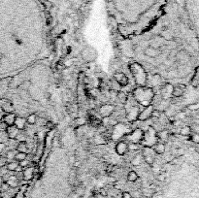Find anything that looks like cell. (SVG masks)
<instances>
[{
  "mask_svg": "<svg viewBox=\"0 0 199 198\" xmlns=\"http://www.w3.org/2000/svg\"><path fill=\"white\" fill-rule=\"evenodd\" d=\"M0 198H2V192L0 191Z\"/></svg>",
  "mask_w": 199,
  "mask_h": 198,
  "instance_id": "45",
  "label": "cell"
},
{
  "mask_svg": "<svg viewBox=\"0 0 199 198\" xmlns=\"http://www.w3.org/2000/svg\"><path fill=\"white\" fill-rule=\"evenodd\" d=\"M27 157V154L26 152H18L16 153V156H15V160H17L18 162H20L22 161V160H24V159H26Z\"/></svg>",
  "mask_w": 199,
  "mask_h": 198,
  "instance_id": "30",
  "label": "cell"
},
{
  "mask_svg": "<svg viewBox=\"0 0 199 198\" xmlns=\"http://www.w3.org/2000/svg\"><path fill=\"white\" fill-rule=\"evenodd\" d=\"M157 179L159 181H161V182H163V181H165V179H166V174L164 172H162V173H160V174L157 176Z\"/></svg>",
  "mask_w": 199,
  "mask_h": 198,
  "instance_id": "40",
  "label": "cell"
},
{
  "mask_svg": "<svg viewBox=\"0 0 199 198\" xmlns=\"http://www.w3.org/2000/svg\"><path fill=\"white\" fill-rule=\"evenodd\" d=\"M144 53H145V54L147 55V57H158V55L160 54V51H159V50L153 49V48H152L150 46H149L148 48H146Z\"/></svg>",
  "mask_w": 199,
  "mask_h": 198,
  "instance_id": "17",
  "label": "cell"
},
{
  "mask_svg": "<svg viewBox=\"0 0 199 198\" xmlns=\"http://www.w3.org/2000/svg\"><path fill=\"white\" fill-rule=\"evenodd\" d=\"M116 152L119 156H124L128 152V144L124 141L119 142L116 146Z\"/></svg>",
  "mask_w": 199,
  "mask_h": 198,
  "instance_id": "13",
  "label": "cell"
},
{
  "mask_svg": "<svg viewBox=\"0 0 199 198\" xmlns=\"http://www.w3.org/2000/svg\"><path fill=\"white\" fill-rule=\"evenodd\" d=\"M5 112H4V110L2 109V107L0 106V121H2L3 120V117H4V116H5Z\"/></svg>",
  "mask_w": 199,
  "mask_h": 198,
  "instance_id": "42",
  "label": "cell"
},
{
  "mask_svg": "<svg viewBox=\"0 0 199 198\" xmlns=\"http://www.w3.org/2000/svg\"><path fill=\"white\" fill-rule=\"evenodd\" d=\"M27 188V184H24L23 187L20 189V191L16 194V196H14L15 198H24V191H26Z\"/></svg>",
  "mask_w": 199,
  "mask_h": 198,
  "instance_id": "32",
  "label": "cell"
},
{
  "mask_svg": "<svg viewBox=\"0 0 199 198\" xmlns=\"http://www.w3.org/2000/svg\"><path fill=\"white\" fill-rule=\"evenodd\" d=\"M34 177V167L28 166L22 170V179L24 181H31Z\"/></svg>",
  "mask_w": 199,
  "mask_h": 198,
  "instance_id": "14",
  "label": "cell"
},
{
  "mask_svg": "<svg viewBox=\"0 0 199 198\" xmlns=\"http://www.w3.org/2000/svg\"><path fill=\"white\" fill-rule=\"evenodd\" d=\"M26 122L28 123V125H35L36 121H37V116L35 114H30L27 116L26 117Z\"/></svg>",
  "mask_w": 199,
  "mask_h": 198,
  "instance_id": "29",
  "label": "cell"
},
{
  "mask_svg": "<svg viewBox=\"0 0 199 198\" xmlns=\"http://www.w3.org/2000/svg\"><path fill=\"white\" fill-rule=\"evenodd\" d=\"M154 130H155L154 128L150 127L144 133V136H143V139L141 142L144 143L145 147H151L152 148L157 143V134Z\"/></svg>",
  "mask_w": 199,
  "mask_h": 198,
  "instance_id": "3",
  "label": "cell"
},
{
  "mask_svg": "<svg viewBox=\"0 0 199 198\" xmlns=\"http://www.w3.org/2000/svg\"><path fill=\"white\" fill-rule=\"evenodd\" d=\"M143 136H144V132L142 131V129L137 128L133 130L132 132H130L127 135V140L130 143H135V144H139L143 139Z\"/></svg>",
  "mask_w": 199,
  "mask_h": 198,
  "instance_id": "6",
  "label": "cell"
},
{
  "mask_svg": "<svg viewBox=\"0 0 199 198\" xmlns=\"http://www.w3.org/2000/svg\"><path fill=\"white\" fill-rule=\"evenodd\" d=\"M142 157H143L142 154H140V156H136L131 160V164H132L133 166H138V165H140L141 162H142Z\"/></svg>",
  "mask_w": 199,
  "mask_h": 198,
  "instance_id": "31",
  "label": "cell"
},
{
  "mask_svg": "<svg viewBox=\"0 0 199 198\" xmlns=\"http://www.w3.org/2000/svg\"><path fill=\"white\" fill-rule=\"evenodd\" d=\"M99 93H100V90H99L98 89H92L90 90V95L92 97H97L99 96Z\"/></svg>",
  "mask_w": 199,
  "mask_h": 198,
  "instance_id": "38",
  "label": "cell"
},
{
  "mask_svg": "<svg viewBox=\"0 0 199 198\" xmlns=\"http://www.w3.org/2000/svg\"><path fill=\"white\" fill-rule=\"evenodd\" d=\"M188 3L189 9L192 12V15L199 22V0H188Z\"/></svg>",
  "mask_w": 199,
  "mask_h": 198,
  "instance_id": "10",
  "label": "cell"
},
{
  "mask_svg": "<svg viewBox=\"0 0 199 198\" xmlns=\"http://www.w3.org/2000/svg\"><path fill=\"white\" fill-rule=\"evenodd\" d=\"M130 71H131L135 82L140 86H144L147 83V73L145 69L138 63H132L130 65Z\"/></svg>",
  "mask_w": 199,
  "mask_h": 198,
  "instance_id": "2",
  "label": "cell"
},
{
  "mask_svg": "<svg viewBox=\"0 0 199 198\" xmlns=\"http://www.w3.org/2000/svg\"><path fill=\"white\" fill-rule=\"evenodd\" d=\"M7 162H8V160L6 159L5 156H0V168H2V167L7 165Z\"/></svg>",
  "mask_w": 199,
  "mask_h": 198,
  "instance_id": "37",
  "label": "cell"
},
{
  "mask_svg": "<svg viewBox=\"0 0 199 198\" xmlns=\"http://www.w3.org/2000/svg\"><path fill=\"white\" fill-rule=\"evenodd\" d=\"M144 160L146 161V163L152 165L154 162V156H144Z\"/></svg>",
  "mask_w": 199,
  "mask_h": 198,
  "instance_id": "34",
  "label": "cell"
},
{
  "mask_svg": "<svg viewBox=\"0 0 199 198\" xmlns=\"http://www.w3.org/2000/svg\"><path fill=\"white\" fill-rule=\"evenodd\" d=\"M2 109L4 110V112L6 114H9V113H14V105L12 104L9 101H6L3 105H2Z\"/></svg>",
  "mask_w": 199,
  "mask_h": 198,
  "instance_id": "22",
  "label": "cell"
},
{
  "mask_svg": "<svg viewBox=\"0 0 199 198\" xmlns=\"http://www.w3.org/2000/svg\"><path fill=\"white\" fill-rule=\"evenodd\" d=\"M154 106L153 105H149V106H146L145 109L143 111H140V114H139V117H138V121H147L149 119H151L152 116H153V108Z\"/></svg>",
  "mask_w": 199,
  "mask_h": 198,
  "instance_id": "7",
  "label": "cell"
},
{
  "mask_svg": "<svg viewBox=\"0 0 199 198\" xmlns=\"http://www.w3.org/2000/svg\"><path fill=\"white\" fill-rule=\"evenodd\" d=\"M132 96L139 105L142 106H149L151 105L153 99L154 97L153 89L150 88H145V86H139L135 89L132 92Z\"/></svg>",
  "mask_w": 199,
  "mask_h": 198,
  "instance_id": "1",
  "label": "cell"
},
{
  "mask_svg": "<svg viewBox=\"0 0 199 198\" xmlns=\"http://www.w3.org/2000/svg\"><path fill=\"white\" fill-rule=\"evenodd\" d=\"M1 58H2V54H1V53H0V60H1Z\"/></svg>",
  "mask_w": 199,
  "mask_h": 198,
  "instance_id": "46",
  "label": "cell"
},
{
  "mask_svg": "<svg viewBox=\"0 0 199 198\" xmlns=\"http://www.w3.org/2000/svg\"><path fill=\"white\" fill-rule=\"evenodd\" d=\"M182 134H184V135H186V134H189V128L188 127H185V128H183L182 129Z\"/></svg>",
  "mask_w": 199,
  "mask_h": 198,
  "instance_id": "43",
  "label": "cell"
},
{
  "mask_svg": "<svg viewBox=\"0 0 199 198\" xmlns=\"http://www.w3.org/2000/svg\"><path fill=\"white\" fill-rule=\"evenodd\" d=\"M114 79H115L116 83L119 85H121V86H126L128 85V82H129L127 76L124 73H122V72H117V73H115Z\"/></svg>",
  "mask_w": 199,
  "mask_h": 198,
  "instance_id": "9",
  "label": "cell"
},
{
  "mask_svg": "<svg viewBox=\"0 0 199 198\" xmlns=\"http://www.w3.org/2000/svg\"><path fill=\"white\" fill-rule=\"evenodd\" d=\"M121 198H132V195L128 191H123L121 194Z\"/></svg>",
  "mask_w": 199,
  "mask_h": 198,
  "instance_id": "41",
  "label": "cell"
},
{
  "mask_svg": "<svg viewBox=\"0 0 199 198\" xmlns=\"http://www.w3.org/2000/svg\"><path fill=\"white\" fill-rule=\"evenodd\" d=\"M160 81H161V79H160V76L159 75H154L153 77V85H158L160 84Z\"/></svg>",
  "mask_w": 199,
  "mask_h": 198,
  "instance_id": "39",
  "label": "cell"
},
{
  "mask_svg": "<svg viewBox=\"0 0 199 198\" xmlns=\"http://www.w3.org/2000/svg\"><path fill=\"white\" fill-rule=\"evenodd\" d=\"M139 148H140L139 144H135V143L128 144V150H130V151H137V150H139Z\"/></svg>",
  "mask_w": 199,
  "mask_h": 198,
  "instance_id": "35",
  "label": "cell"
},
{
  "mask_svg": "<svg viewBox=\"0 0 199 198\" xmlns=\"http://www.w3.org/2000/svg\"><path fill=\"white\" fill-rule=\"evenodd\" d=\"M166 41L162 38V37L160 36H155L151 40L150 42V47L153 48V49H157V50H159L162 46H164V43Z\"/></svg>",
  "mask_w": 199,
  "mask_h": 198,
  "instance_id": "12",
  "label": "cell"
},
{
  "mask_svg": "<svg viewBox=\"0 0 199 198\" xmlns=\"http://www.w3.org/2000/svg\"><path fill=\"white\" fill-rule=\"evenodd\" d=\"M173 93V86L170 84H165L163 86H161L160 89V96L164 100H168L169 97Z\"/></svg>",
  "mask_w": 199,
  "mask_h": 198,
  "instance_id": "11",
  "label": "cell"
},
{
  "mask_svg": "<svg viewBox=\"0 0 199 198\" xmlns=\"http://www.w3.org/2000/svg\"><path fill=\"white\" fill-rule=\"evenodd\" d=\"M138 174L135 171H130L127 174V181L130 183H135L138 180Z\"/></svg>",
  "mask_w": 199,
  "mask_h": 198,
  "instance_id": "26",
  "label": "cell"
},
{
  "mask_svg": "<svg viewBox=\"0 0 199 198\" xmlns=\"http://www.w3.org/2000/svg\"><path fill=\"white\" fill-rule=\"evenodd\" d=\"M81 57H82V58L86 62H93V61L97 59L98 53L94 48L86 47L82 51V53H81Z\"/></svg>",
  "mask_w": 199,
  "mask_h": 198,
  "instance_id": "4",
  "label": "cell"
},
{
  "mask_svg": "<svg viewBox=\"0 0 199 198\" xmlns=\"http://www.w3.org/2000/svg\"><path fill=\"white\" fill-rule=\"evenodd\" d=\"M18 165H20L22 169H24V168H26V167L29 166V161H28V160H26V159L22 160V161L18 162Z\"/></svg>",
  "mask_w": 199,
  "mask_h": 198,
  "instance_id": "36",
  "label": "cell"
},
{
  "mask_svg": "<svg viewBox=\"0 0 199 198\" xmlns=\"http://www.w3.org/2000/svg\"><path fill=\"white\" fill-rule=\"evenodd\" d=\"M117 100H119L121 103L125 104V103H126V101H127L128 96H127V94H126L124 91L120 90V91H117Z\"/></svg>",
  "mask_w": 199,
  "mask_h": 198,
  "instance_id": "23",
  "label": "cell"
},
{
  "mask_svg": "<svg viewBox=\"0 0 199 198\" xmlns=\"http://www.w3.org/2000/svg\"><path fill=\"white\" fill-rule=\"evenodd\" d=\"M6 133H7V136L10 139H16L18 134L20 133V130L15 125H9L6 128Z\"/></svg>",
  "mask_w": 199,
  "mask_h": 198,
  "instance_id": "15",
  "label": "cell"
},
{
  "mask_svg": "<svg viewBox=\"0 0 199 198\" xmlns=\"http://www.w3.org/2000/svg\"><path fill=\"white\" fill-rule=\"evenodd\" d=\"M98 112L101 115L102 117H109L115 112V106L114 105H110V104H105L100 107Z\"/></svg>",
  "mask_w": 199,
  "mask_h": 198,
  "instance_id": "8",
  "label": "cell"
},
{
  "mask_svg": "<svg viewBox=\"0 0 199 198\" xmlns=\"http://www.w3.org/2000/svg\"><path fill=\"white\" fill-rule=\"evenodd\" d=\"M183 92H184V89H182V86L181 85H177V86H174L173 88V95L174 96H176V97H179V96H181L183 94Z\"/></svg>",
  "mask_w": 199,
  "mask_h": 198,
  "instance_id": "27",
  "label": "cell"
},
{
  "mask_svg": "<svg viewBox=\"0 0 199 198\" xmlns=\"http://www.w3.org/2000/svg\"><path fill=\"white\" fill-rule=\"evenodd\" d=\"M18 167V162L17 160H13V161H9L6 165V168L9 172H15L17 170V168Z\"/></svg>",
  "mask_w": 199,
  "mask_h": 198,
  "instance_id": "25",
  "label": "cell"
},
{
  "mask_svg": "<svg viewBox=\"0 0 199 198\" xmlns=\"http://www.w3.org/2000/svg\"><path fill=\"white\" fill-rule=\"evenodd\" d=\"M17 151L20 152H26V153H27L28 146H27V144H26V141H21L20 143L18 144Z\"/></svg>",
  "mask_w": 199,
  "mask_h": 198,
  "instance_id": "24",
  "label": "cell"
},
{
  "mask_svg": "<svg viewBox=\"0 0 199 198\" xmlns=\"http://www.w3.org/2000/svg\"><path fill=\"white\" fill-rule=\"evenodd\" d=\"M18 152V151H9L7 152V153H6V159L8 160V161H13V160H15V156H16V153Z\"/></svg>",
  "mask_w": 199,
  "mask_h": 198,
  "instance_id": "28",
  "label": "cell"
},
{
  "mask_svg": "<svg viewBox=\"0 0 199 198\" xmlns=\"http://www.w3.org/2000/svg\"><path fill=\"white\" fill-rule=\"evenodd\" d=\"M5 182L9 184L10 188H17L18 185V179L16 177V175H12L8 177V179L5 180Z\"/></svg>",
  "mask_w": 199,
  "mask_h": 198,
  "instance_id": "20",
  "label": "cell"
},
{
  "mask_svg": "<svg viewBox=\"0 0 199 198\" xmlns=\"http://www.w3.org/2000/svg\"><path fill=\"white\" fill-rule=\"evenodd\" d=\"M3 183H4V179H3V177L0 175V188H1V185L3 184Z\"/></svg>",
  "mask_w": 199,
  "mask_h": 198,
  "instance_id": "44",
  "label": "cell"
},
{
  "mask_svg": "<svg viewBox=\"0 0 199 198\" xmlns=\"http://www.w3.org/2000/svg\"><path fill=\"white\" fill-rule=\"evenodd\" d=\"M140 114V107L139 104L138 105H134V106L130 107L127 111H126V120L129 122H135L136 121H138V117Z\"/></svg>",
  "mask_w": 199,
  "mask_h": 198,
  "instance_id": "5",
  "label": "cell"
},
{
  "mask_svg": "<svg viewBox=\"0 0 199 198\" xmlns=\"http://www.w3.org/2000/svg\"><path fill=\"white\" fill-rule=\"evenodd\" d=\"M11 198H15V197H11Z\"/></svg>",
  "mask_w": 199,
  "mask_h": 198,
  "instance_id": "47",
  "label": "cell"
},
{
  "mask_svg": "<svg viewBox=\"0 0 199 198\" xmlns=\"http://www.w3.org/2000/svg\"><path fill=\"white\" fill-rule=\"evenodd\" d=\"M152 148H153L154 152L157 154H162L165 152V145L163 143H158V142H157V143Z\"/></svg>",
  "mask_w": 199,
  "mask_h": 198,
  "instance_id": "21",
  "label": "cell"
},
{
  "mask_svg": "<svg viewBox=\"0 0 199 198\" xmlns=\"http://www.w3.org/2000/svg\"><path fill=\"white\" fill-rule=\"evenodd\" d=\"M26 119H23V117H16L14 125L18 129V130H23L24 127H26Z\"/></svg>",
  "mask_w": 199,
  "mask_h": 198,
  "instance_id": "18",
  "label": "cell"
},
{
  "mask_svg": "<svg viewBox=\"0 0 199 198\" xmlns=\"http://www.w3.org/2000/svg\"><path fill=\"white\" fill-rule=\"evenodd\" d=\"M157 138L161 139V140H166L168 138V132L166 130H161V132L159 133H157Z\"/></svg>",
  "mask_w": 199,
  "mask_h": 198,
  "instance_id": "33",
  "label": "cell"
},
{
  "mask_svg": "<svg viewBox=\"0 0 199 198\" xmlns=\"http://www.w3.org/2000/svg\"><path fill=\"white\" fill-rule=\"evenodd\" d=\"M17 116L14 113H9V114H5L4 117H3V121L7 126L9 125H14L15 123V120H16Z\"/></svg>",
  "mask_w": 199,
  "mask_h": 198,
  "instance_id": "16",
  "label": "cell"
},
{
  "mask_svg": "<svg viewBox=\"0 0 199 198\" xmlns=\"http://www.w3.org/2000/svg\"><path fill=\"white\" fill-rule=\"evenodd\" d=\"M160 37H162V38L165 40V41H172V40H174V34H173V32L171 31V30H169V29H164V30H162V31L160 32V35H159Z\"/></svg>",
  "mask_w": 199,
  "mask_h": 198,
  "instance_id": "19",
  "label": "cell"
}]
</instances>
